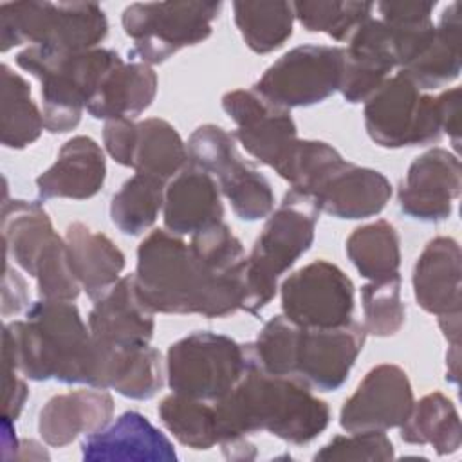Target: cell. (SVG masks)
I'll return each mask as SVG.
<instances>
[{"mask_svg": "<svg viewBox=\"0 0 462 462\" xmlns=\"http://www.w3.org/2000/svg\"><path fill=\"white\" fill-rule=\"evenodd\" d=\"M2 357L14 363L31 381H60L99 388L103 350L81 319L78 307L67 300L31 303L25 319L4 325Z\"/></svg>", "mask_w": 462, "mask_h": 462, "instance_id": "6da1fadb", "label": "cell"}, {"mask_svg": "<svg viewBox=\"0 0 462 462\" xmlns=\"http://www.w3.org/2000/svg\"><path fill=\"white\" fill-rule=\"evenodd\" d=\"M213 406L220 446L256 431L301 446L323 433L330 422L328 404L316 397L310 386L298 377L263 372L251 352L242 379Z\"/></svg>", "mask_w": 462, "mask_h": 462, "instance_id": "7a4b0ae2", "label": "cell"}, {"mask_svg": "<svg viewBox=\"0 0 462 462\" xmlns=\"http://www.w3.org/2000/svg\"><path fill=\"white\" fill-rule=\"evenodd\" d=\"M121 61L114 49L105 47L70 52L29 45L16 54L18 67L42 83V114L51 134H65L79 125L101 79Z\"/></svg>", "mask_w": 462, "mask_h": 462, "instance_id": "3957f363", "label": "cell"}, {"mask_svg": "<svg viewBox=\"0 0 462 462\" xmlns=\"http://www.w3.org/2000/svg\"><path fill=\"white\" fill-rule=\"evenodd\" d=\"M318 217L312 197L292 188L285 193L247 256L242 310L256 314L274 298L280 276L312 245Z\"/></svg>", "mask_w": 462, "mask_h": 462, "instance_id": "277c9868", "label": "cell"}, {"mask_svg": "<svg viewBox=\"0 0 462 462\" xmlns=\"http://www.w3.org/2000/svg\"><path fill=\"white\" fill-rule=\"evenodd\" d=\"M135 289L152 312L200 314L208 318L209 289L189 244L155 229L137 247Z\"/></svg>", "mask_w": 462, "mask_h": 462, "instance_id": "5b68a950", "label": "cell"}, {"mask_svg": "<svg viewBox=\"0 0 462 462\" xmlns=\"http://www.w3.org/2000/svg\"><path fill=\"white\" fill-rule=\"evenodd\" d=\"M108 32L105 11L94 2H4L0 4V49L23 43L56 51L96 49Z\"/></svg>", "mask_w": 462, "mask_h": 462, "instance_id": "8992f818", "label": "cell"}, {"mask_svg": "<svg viewBox=\"0 0 462 462\" xmlns=\"http://www.w3.org/2000/svg\"><path fill=\"white\" fill-rule=\"evenodd\" d=\"M222 2H134L125 7L121 23L134 40L128 56L155 65L177 51L197 45L211 34V22L218 16Z\"/></svg>", "mask_w": 462, "mask_h": 462, "instance_id": "52a82bcc", "label": "cell"}, {"mask_svg": "<svg viewBox=\"0 0 462 462\" xmlns=\"http://www.w3.org/2000/svg\"><path fill=\"white\" fill-rule=\"evenodd\" d=\"M247 365V345L217 332H193L168 348V386L173 393L215 402L236 386Z\"/></svg>", "mask_w": 462, "mask_h": 462, "instance_id": "ba28073f", "label": "cell"}, {"mask_svg": "<svg viewBox=\"0 0 462 462\" xmlns=\"http://www.w3.org/2000/svg\"><path fill=\"white\" fill-rule=\"evenodd\" d=\"M186 148L191 164L217 177L220 191L240 220L254 222L271 215L274 208L271 182L254 164L240 157L233 134L211 123L200 125L189 135Z\"/></svg>", "mask_w": 462, "mask_h": 462, "instance_id": "9c48e42d", "label": "cell"}, {"mask_svg": "<svg viewBox=\"0 0 462 462\" xmlns=\"http://www.w3.org/2000/svg\"><path fill=\"white\" fill-rule=\"evenodd\" d=\"M363 116L366 134L383 148L424 146L442 137L437 97L422 94L402 70L365 101Z\"/></svg>", "mask_w": 462, "mask_h": 462, "instance_id": "30bf717a", "label": "cell"}, {"mask_svg": "<svg viewBox=\"0 0 462 462\" xmlns=\"http://www.w3.org/2000/svg\"><path fill=\"white\" fill-rule=\"evenodd\" d=\"M343 67L345 47L298 45L271 63L253 88L287 110L310 106L339 90Z\"/></svg>", "mask_w": 462, "mask_h": 462, "instance_id": "8fae6325", "label": "cell"}, {"mask_svg": "<svg viewBox=\"0 0 462 462\" xmlns=\"http://www.w3.org/2000/svg\"><path fill=\"white\" fill-rule=\"evenodd\" d=\"M280 296L283 316L303 328H330L352 319L354 283L327 260L310 262L289 274Z\"/></svg>", "mask_w": 462, "mask_h": 462, "instance_id": "7c38bea8", "label": "cell"}, {"mask_svg": "<svg viewBox=\"0 0 462 462\" xmlns=\"http://www.w3.org/2000/svg\"><path fill=\"white\" fill-rule=\"evenodd\" d=\"M222 108L236 123L235 139L244 150L278 171L298 143L291 112L271 103L254 88H236L224 94Z\"/></svg>", "mask_w": 462, "mask_h": 462, "instance_id": "4fadbf2b", "label": "cell"}, {"mask_svg": "<svg viewBox=\"0 0 462 462\" xmlns=\"http://www.w3.org/2000/svg\"><path fill=\"white\" fill-rule=\"evenodd\" d=\"M413 390L408 374L390 363L374 366L339 411L345 431H386L399 428L413 408Z\"/></svg>", "mask_w": 462, "mask_h": 462, "instance_id": "5bb4252c", "label": "cell"}, {"mask_svg": "<svg viewBox=\"0 0 462 462\" xmlns=\"http://www.w3.org/2000/svg\"><path fill=\"white\" fill-rule=\"evenodd\" d=\"M460 188L462 168L458 155L435 146L410 164L397 193L399 208L413 220L440 222L449 218Z\"/></svg>", "mask_w": 462, "mask_h": 462, "instance_id": "9a60e30c", "label": "cell"}, {"mask_svg": "<svg viewBox=\"0 0 462 462\" xmlns=\"http://www.w3.org/2000/svg\"><path fill=\"white\" fill-rule=\"evenodd\" d=\"M365 339L363 325L354 319L330 328L301 327L294 377L319 392L337 390L348 379Z\"/></svg>", "mask_w": 462, "mask_h": 462, "instance_id": "2e32d148", "label": "cell"}, {"mask_svg": "<svg viewBox=\"0 0 462 462\" xmlns=\"http://www.w3.org/2000/svg\"><path fill=\"white\" fill-rule=\"evenodd\" d=\"M310 197L319 211L336 218L359 220L384 209L392 197V184L381 171L341 159Z\"/></svg>", "mask_w": 462, "mask_h": 462, "instance_id": "e0dca14e", "label": "cell"}, {"mask_svg": "<svg viewBox=\"0 0 462 462\" xmlns=\"http://www.w3.org/2000/svg\"><path fill=\"white\" fill-rule=\"evenodd\" d=\"M153 314L137 294L134 274L121 276L103 296L94 300L88 328L96 341L108 346L148 345L155 330Z\"/></svg>", "mask_w": 462, "mask_h": 462, "instance_id": "ac0fdd59", "label": "cell"}, {"mask_svg": "<svg viewBox=\"0 0 462 462\" xmlns=\"http://www.w3.org/2000/svg\"><path fill=\"white\" fill-rule=\"evenodd\" d=\"M114 415V397L106 388H81L52 395L38 415V433L52 448L69 446L79 435L103 430Z\"/></svg>", "mask_w": 462, "mask_h": 462, "instance_id": "d6986e66", "label": "cell"}, {"mask_svg": "<svg viewBox=\"0 0 462 462\" xmlns=\"http://www.w3.org/2000/svg\"><path fill=\"white\" fill-rule=\"evenodd\" d=\"M83 458L171 462L177 453L170 439L139 411H125L81 442Z\"/></svg>", "mask_w": 462, "mask_h": 462, "instance_id": "ffe728a7", "label": "cell"}, {"mask_svg": "<svg viewBox=\"0 0 462 462\" xmlns=\"http://www.w3.org/2000/svg\"><path fill=\"white\" fill-rule=\"evenodd\" d=\"M397 67L392 36L383 20L368 18L348 38L339 92L348 103L366 101Z\"/></svg>", "mask_w": 462, "mask_h": 462, "instance_id": "44dd1931", "label": "cell"}, {"mask_svg": "<svg viewBox=\"0 0 462 462\" xmlns=\"http://www.w3.org/2000/svg\"><path fill=\"white\" fill-rule=\"evenodd\" d=\"M224 206L217 180L188 162L164 188L162 220L170 233L195 235L220 224Z\"/></svg>", "mask_w": 462, "mask_h": 462, "instance_id": "7402d4cb", "label": "cell"}, {"mask_svg": "<svg viewBox=\"0 0 462 462\" xmlns=\"http://www.w3.org/2000/svg\"><path fill=\"white\" fill-rule=\"evenodd\" d=\"M460 245L451 236H437L424 245L411 274L413 294L422 310L437 318L460 312Z\"/></svg>", "mask_w": 462, "mask_h": 462, "instance_id": "603a6c76", "label": "cell"}, {"mask_svg": "<svg viewBox=\"0 0 462 462\" xmlns=\"http://www.w3.org/2000/svg\"><path fill=\"white\" fill-rule=\"evenodd\" d=\"M105 177L106 159L101 146L88 135H76L60 148L52 166L38 175V197L85 200L103 188Z\"/></svg>", "mask_w": 462, "mask_h": 462, "instance_id": "cb8c5ba5", "label": "cell"}, {"mask_svg": "<svg viewBox=\"0 0 462 462\" xmlns=\"http://www.w3.org/2000/svg\"><path fill=\"white\" fill-rule=\"evenodd\" d=\"M63 238L81 289L90 300H97L121 278L126 263L123 251L105 233L83 222L69 224Z\"/></svg>", "mask_w": 462, "mask_h": 462, "instance_id": "d4e9b609", "label": "cell"}, {"mask_svg": "<svg viewBox=\"0 0 462 462\" xmlns=\"http://www.w3.org/2000/svg\"><path fill=\"white\" fill-rule=\"evenodd\" d=\"M157 94V74L152 65L141 61H121L101 79L96 94L87 105L94 119H121L144 112Z\"/></svg>", "mask_w": 462, "mask_h": 462, "instance_id": "484cf974", "label": "cell"}, {"mask_svg": "<svg viewBox=\"0 0 462 462\" xmlns=\"http://www.w3.org/2000/svg\"><path fill=\"white\" fill-rule=\"evenodd\" d=\"M99 345L103 348L99 388H112L123 397L137 401L152 399L162 388L161 352L150 343L139 346Z\"/></svg>", "mask_w": 462, "mask_h": 462, "instance_id": "4316f807", "label": "cell"}, {"mask_svg": "<svg viewBox=\"0 0 462 462\" xmlns=\"http://www.w3.org/2000/svg\"><path fill=\"white\" fill-rule=\"evenodd\" d=\"M460 2H453L442 11L428 49L415 61L404 67L402 72L419 87V90H431L451 83L460 74Z\"/></svg>", "mask_w": 462, "mask_h": 462, "instance_id": "83f0119b", "label": "cell"}, {"mask_svg": "<svg viewBox=\"0 0 462 462\" xmlns=\"http://www.w3.org/2000/svg\"><path fill=\"white\" fill-rule=\"evenodd\" d=\"M58 233L47 211L40 202L13 199L4 202L2 209V236L4 253L11 256L29 276L34 274V267L45 247Z\"/></svg>", "mask_w": 462, "mask_h": 462, "instance_id": "f1b7e54d", "label": "cell"}, {"mask_svg": "<svg viewBox=\"0 0 462 462\" xmlns=\"http://www.w3.org/2000/svg\"><path fill=\"white\" fill-rule=\"evenodd\" d=\"M399 428L404 442L430 444L439 455H451L462 444L458 411L451 399L440 392H431L413 402L408 419Z\"/></svg>", "mask_w": 462, "mask_h": 462, "instance_id": "f546056e", "label": "cell"}, {"mask_svg": "<svg viewBox=\"0 0 462 462\" xmlns=\"http://www.w3.org/2000/svg\"><path fill=\"white\" fill-rule=\"evenodd\" d=\"M188 162L186 143L171 123L159 117H148L137 123L130 166L135 173L153 175L166 182Z\"/></svg>", "mask_w": 462, "mask_h": 462, "instance_id": "4dcf8cb0", "label": "cell"}, {"mask_svg": "<svg viewBox=\"0 0 462 462\" xmlns=\"http://www.w3.org/2000/svg\"><path fill=\"white\" fill-rule=\"evenodd\" d=\"M345 249L359 274L370 282L401 276V238L388 220H375L356 227L348 235Z\"/></svg>", "mask_w": 462, "mask_h": 462, "instance_id": "1f68e13d", "label": "cell"}, {"mask_svg": "<svg viewBox=\"0 0 462 462\" xmlns=\"http://www.w3.org/2000/svg\"><path fill=\"white\" fill-rule=\"evenodd\" d=\"M437 2H381V20L390 31L399 70L415 61L431 43L435 23L431 13Z\"/></svg>", "mask_w": 462, "mask_h": 462, "instance_id": "d6a6232c", "label": "cell"}, {"mask_svg": "<svg viewBox=\"0 0 462 462\" xmlns=\"http://www.w3.org/2000/svg\"><path fill=\"white\" fill-rule=\"evenodd\" d=\"M2 144L22 150L43 132V114L31 97V85L7 63L2 65Z\"/></svg>", "mask_w": 462, "mask_h": 462, "instance_id": "836d02e7", "label": "cell"}, {"mask_svg": "<svg viewBox=\"0 0 462 462\" xmlns=\"http://www.w3.org/2000/svg\"><path fill=\"white\" fill-rule=\"evenodd\" d=\"M233 16L245 45L256 54H269L292 36L291 2H235Z\"/></svg>", "mask_w": 462, "mask_h": 462, "instance_id": "e575fe53", "label": "cell"}, {"mask_svg": "<svg viewBox=\"0 0 462 462\" xmlns=\"http://www.w3.org/2000/svg\"><path fill=\"white\" fill-rule=\"evenodd\" d=\"M166 182L159 177L135 173L130 177L110 202L112 224L125 235H141L159 217L164 202Z\"/></svg>", "mask_w": 462, "mask_h": 462, "instance_id": "d590c367", "label": "cell"}, {"mask_svg": "<svg viewBox=\"0 0 462 462\" xmlns=\"http://www.w3.org/2000/svg\"><path fill=\"white\" fill-rule=\"evenodd\" d=\"M162 426L182 444L206 451L218 444L215 406L180 393L164 397L157 408Z\"/></svg>", "mask_w": 462, "mask_h": 462, "instance_id": "8d00e7d4", "label": "cell"}, {"mask_svg": "<svg viewBox=\"0 0 462 462\" xmlns=\"http://www.w3.org/2000/svg\"><path fill=\"white\" fill-rule=\"evenodd\" d=\"M301 327L283 314L271 318L249 345L253 361L271 375L294 377Z\"/></svg>", "mask_w": 462, "mask_h": 462, "instance_id": "74e56055", "label": "cell"}, {"mask_svg": "<svg viewBox=\"0 0 462 462\" xmlns=\"http://www.w3.org/2000/svg\"><path fill=\"white\" fill-rule=\"evenodd\" d=\"M294 18L310 32H325L336 42H348L354 31L372 18L370 2H292Z\"/></svg>", "mask_w": 462, "mask_h": 462, "instance_id": "f35d334b", "label": "cell"}, {"mask_svg": "<svg viewBox=\"0 0 462 462\" xmlns=\"http://www.w3.org/2000/svg\"><path fill=\"white\" fill-rule=\"evenodd\" d=\"M341 159V153L325 141L298 139L291 155L276 173L285 179L292 189L310 197Z\"/></svg>", "mask_w": 462, "mask_h": 462, "instance_id": "ab89813d", "label": "cell"}, {"mask_svg": "<svg viewBox=\"0 0 462 462\" xmlns=\"http://www.w3.org/2000/svg\"><path fill=\"white\" fill-rule=\"evenodd\" d=\"M363 328L375 337H388L401 330L406 309L401 300V276L368 282L361 287Z\"/></svg>", "mask_w": 462, "mask_h": 462, "instance_id": "60d3db41", "label": "cell"}, {"mask_svg": "<svg viewBox=\"0 0 462 462\" xmlns=\"http://www.w3.org/2000/svg\"><path fill=\"white\" fill-rule=\"evenodd\" d=\"M38 294L43 300L74 301L81 285L72 271L65 238L56 235L36 262L34 274Z\"/></svg>", "mask_w": 462, "mask_h": 462, "instance_id": "b9f144b4", "label": "cell"}, {"mask_svg": "<svg viewBox=\"0 0 462 462\" xmlns=\"http://www.w3.org/2000/svg\"><path fill=\"white\" fill-rule=\"evenodd\" d=\"M393 458V444L384 431H354L350 435H336L330 442L314 453V460H390Z\"/></svg>", "mask_w": 462, "mask_h": 462, "instance_id": "7bdbcfd3", "label": "cell"}, {"mask_svg": "<svg viewBox=\"0 0 462 462\" xmlns=\"http://www.w3.org/2000/svg\"><path fill=\"white\" fill-rule=\"evenodd\" d=\"M135 126L128 117L112 119L105 123L103 128V143L108 155L121 166H132V153L135 143Z\"/></svg>", "mask_w": 462, "mask_h": 462, "instance_id": "ee69618b", "label": "cell"}, {"mask_svg": "<svg viewBox=\"0 0 462 462\" xmlns=\"http://www.w3.org/2000/svg\"><path fill=\"white\" fill-rule=\"evenodd\" d=\"M4 366V406H2V417H7L11 420H16L22 413L25 401L29 397V388L25 384L23 375H18L20 370L14 366V363L7 357H2Z\"/></svg>", "mask_w": 462, "mask_h": 462, "instance_id": "f6af8a7d", "label": "cell"}, {"mask_svg": "<svg viewBox=\"0 0 462 462\" xmlns=\"http://www.w3.org/2000/svg\"><path fill=\"white\" fill-rule=\"evenodd\" d=\"M29 307V291L25 280L16 269H13L5 258L4 263V283H2V316L22 312Z\"/></svg>", "mask_w": 462, "mask_h": 462, "instance_id": "bcb514c9", "label": "cell"}, {"mask_svg": "<svg viewBox=\"0 0 462 462\" xmlns=\"http://www.w3.org/2000/svg\"><path fill=\"white\" fill-rule=\"evenodd\" d=\"M442 134H448L453 141L455 150H458L460 143V88L453 87L437 96Z\"/></svg>", "mask_w": 462, "mask_h": 462, "instance_id": "7dc6e473", "label": "cell"}, {"mask_svg": "<svg viewBox=\"0 0 462 462\" xmlns=\"http://www.w3.org/2000/svg\"><path fill=\"white\" fill-rule=\"evenodd\" d=\"M439 327L448 339L449 345H460V312L458 314H446L437 318Z\"/></svg>", "mask_w": 462, "mask_h": 462, "instance_id": "c3c4849f", "label": "cell"}, {"mask_svg": "<svg viewBox=\"0 0 462 462\" xmlns=\"http://www.w3.org/2000/svg\"><path fill=\"white\" fill-rule=\"evenodd\" d=\"M14 458H23V460H31V458H49V453L43 449V446L32 439H25V440H20L18 442V449H16V455Z\"/></svg>", "mask_w": 462, "mask_h": 462, "instance_id": "681fc988", "label": "cell"}, {"mask_svg": "<svg viewBox=\"0 0 462 462\" xmlns=\"http://www.w3.org/2000/svg\"><path fill=\"white\" fill-rule=\"evenodd\" d=\"M460 345H451L448 356H446V363H448V375L446 379L451 383H458V359H460Z\"/></svg>", "mask_w": 462, "mask_h": 462, "instance_id": "f907efd6", "label": "cell"}]
</instances>
